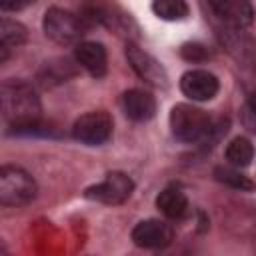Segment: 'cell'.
<instances>
[{
    "mask_svg": "<svg viewBox=\"0 0 256 256\" xmlns=\"http://www.w3.org/2000/svg\"><path fill=\"white\" fill-rule=\"evenodd\" d=\"M0 102H2V116L10 126H22L36 122L40 118V100L34 88L26 82L6 80L0 88Z\"/></svg>",
    "mask_w": 256,
    "mask_h": 256,
    "instance_id": "1",
    "label": "cell"
},
{
    "mask_svg": "<svg viewBox=\"0 0 256 256\" xmlns=\"http://www.w3.org/2000/svg\"><path fill=\"white\" fill-rule=\"evenodd\" d=\"M212 128L210 116L190 104H176L170 112V130L180 142H198Z\"/></svg>",
    "mask_w": 256,
    "mask_h": 256,
    "instance_id": "2",
    "label": "cell"
},
{
    "mask_svg": "<svg viewBox=\"0 0 256 256\" xmlns=\"http://www.w3.org/2000/svg\"><path fill=\"white\" fill-rule=\"evenodd\" d=\"M34 178L20 166H2L0 170V204L24 206L36 198Z\"/></svg>",
    "mask_w": 256,
    "mask_h": 256,
    "instance_id": "3",
    "label": "cell"
},
{
    "mask_svg": "<svg viewBox=\"0 0 256 256\" xmlns=\"http://www.w3.org/2000/svg\"><path fill=\"white\" fill-rule=\"evenodd\" d=\"M42 26L46 36L56 44H72L84 34L82 22L72 12L62 8H48L42 20Z\"/></svg>",
    "mask_w": 256,
    "mask_h": 256,
    "instance_id": "4",
    "label": "cell"
},
{
    "mask_svg": "<svg viewBox=\"0 0 256 256\" xmlns=\"http://www.w3.org/2000/svg\"><path fill=\"white\" fill-rule=\"evenodd\" d=\"M134 190V182L128 174L124 172H110L100 184H94L90 188H86L84 196L88 200H96L102 204H122L130 198Z\"/></svg>",
    "mask_w": 256,
    "mask_h": 256,
    "instance_id": "5",
    "label": "cell"
},
{
    "mask_svg": "<svg viewBox=\"0 0 256 256\" xmlns=\"http://www.w3.org/2000/svg\"><path fill=\"white\" fill-rule=\"evenodd\" d=\"M112 118L108 112H88L72 126V136L88 146H100L112 136Z\"/></svg>",
    "mask_w": 256,
    "mask_h": 256,
    "instance_id": "6",
    "label": "cell"
},
{
    "mask_svg": "<svg viewBox=\"0 0 256 256\" xmlns=\"http://www.w3.org/2000/svg\"><path fill=\"white\" fill-rule=\"evenodd\" d=\"M126 58H128L130 66L134 68V72L142 80H146L148 84L158 86V88L168 86V74H166V70L162 68V64L152 54L144 52L136 44H128L126 46Z\"/></svg>",
    "mask_w": 256,
    "mask_h": 256,
    "instance_id": "7",
    "label": "cell"
},
{
    "mask_svg": "<svg viewBox=\"0 0 256 256\" xmlns=\"http://www.w3.org/2000/svg\"><path fill=\"white\" fill-rule=\"evenodd\" d=\"M218 78L208 70H188L180 78V90L184 92V96L198 102L214 98L218 94Z\"/></svg>",
    "mask_w": 256,
    "mask_h": 256,
    "instance_id": "8",
    "label": "cell"
},
{
    "mask_svg": "<svg viewBox=\"0 0 256 256\" xmlns=\"http://www.w3.org/2000/svg\"><path fill=\"white\" fill-rule=\"evenodd\" d=\"M174 240V230L160 220H142L132 230V242L140 248H166Z\"/></svg>",
    "mask_w": 256,
    "mask_h": 256,
    "instance_id": "9",
    "label": "cell"
},
{
    "mask_svg": "<svg viewBox=\"0 0 256 256\" xmlns=\"http://www.w3.org/2000/svg\"><path fill=\"white\" fill-rule=\"evenodd\" d=\"M214 14L230 26L244 28L252 24L254 12L248 0H210Z\"/></svg>",
    "mask_w": 256,
    "mask_h": 256,
    "instance_id": "10",
    "label": "cell"
},
{
    "mask_svg": "<svg viewBox=\"0 0 256 256\" xmlns=\"http://www.w3.org/2000/svg\"><path fill=\"white\" fill-rule=\"evenodd\" d=\"M74 56L78 64L96 78L104 76L108 70V54L100 42H80L74 50Z\"/></svg>",
    "mask_w": 256,
    "mask_h": 256,
    "instance_id": "11",
    "label": "cell"
},
{
    "mask_svg": "<svg viewBox=\"0 0 256 256\" xmlns=\"http://www.w3.org/2000/svg\"><path fill=\"white\" fill-rule=\"evenodd\" d=\"M122 106H124L126 116L130 120H134V122H146V120H150L156 114V100H154V96L144 92V90H138V88H132V90L124 92Z\"/></svg>",
    "mask_w": 256,
    "mask_h": 256,
    "instance_id": "12",
    "label": "cell"
},
{
    "mask_svg": "<svg viewBox=\"0 0 256 256\" xmlns=\"http://www.w3.org/2000/svg\"><path fill=\"white\" fill-rule=\"evenodd\" d=\"M156 206L166 218H172V220H182L190 210L188 198L178 188H164L156 196Z\"/></svg>",
    "mask_w": 256,
    "mask_h": 256,
    "instance_id": "13",
    "label": "cell"
},
{
    "mask_svg": "<svg viewBox=\"0 0 256 256\" xmlns=\"http://www.w3.org/2000/svg\"><path fill=\"white\" fill-rule=\"evenodd\" d=\"M252 158H254V146L244 136H238V138L230 140V144L226 146V160L232 166L244 168V166H248L252 162Z\"/></svg>",
    "mask_w": 256,
    "mask_h": 256,
    "instance_id": "14",
    "label": "cell"
},
{
    "mask_svg": "<svg viewBox=\"0 0 256 256\" xmlns=\"http://www.w3.org/2000/svg\"><path fill=\"white\" fill-rule=\"evenodd\" d=\"M152 10L162 20H184L190 12L186 0H152Z\"/></svg>",
    "mask_w": 256,
    "mask_h": 256,
    "instance_id": "15",
    "label": "cell"
},
{
    "mask_svg": "<svg viewBox=\"0 0 256 256\" xmlns=\"http://www.w3.org/2000/svg\"><path fill=\"white\" fill-rule=\"evenodd\" d=\"M214 176H216L218 182H222V184H226V186H230V188H234V190H240V192H250V190H254V182H252L248 176H244L242 172L234 170V168L216 166V168H214Z\"/></svg>",
    "mask_w": 256,
    "mask_h": 256,
    "instance_id": "16",
    "label": "cell"
},
{
    "mask_svg": "<svg viewBox=\"0 0 256 256\" xmlns=\"http://www.w3.org/2000/svg\"><path fill=\"white\" fill-rule=\"evenodd\" d=\"M28 40V30L24 24L16 22V20H8L4 18L0 22V42L4 46H20Z\"/></svg>",
    "mask_w": 256,
    "mask_h": 256,
    "instance_id": "17",
    "label": "cell"
},
{
    "mask_svg": "<svg viewBox=\"0 0 256 256\" xmlns=\"http://www.w3.org/2000/svg\"><path fill=\"white\" fill-rule=\"evenodd\" d=\"M180 56L188 62H202L208 58V48L198 42H188L180 48Z\"/></svg>",
    "mask_w": 256,
    "mask_h": 256,
    "instance_id": "18",
    "label": "cell"
},
{
    "mask_svg": "<svg viewBox=\"0 0 256 256\" xmlns=\"http://www.w3.org/2000/svg\"><path fill=\"white\" fill-rule=\"evenodd\" d=\"M242 122L250 132H256V94H252L242 110Z\"/></svg>",
    "mask_w": 256,
    "mask_h": 256,
    "instance_id": "19",
    "label": "cell"
},
{
    "mask_svg": "<svg viewBox=\"0 0 256 256\" xmlns=\"http://www.w3.org/2000/svg\"><path fill=\"white\" fill-rule=\"evenodd\" d=\"M30 0H0V8L2 10H20L28 4Z\"/></svg>",
    "mask_w": 256,
    "mask_h": 256,
    "instance_id": "20",
    "label": "cell"
}]
</instances>
